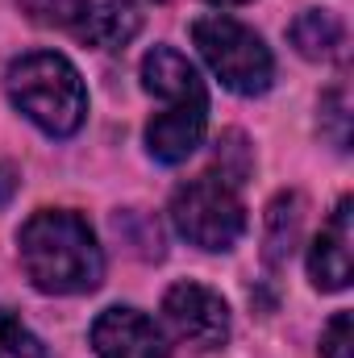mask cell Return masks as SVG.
Instances as JSON below:
<instances>
[{"mask_svg":"<svg viewBox=\"0 0 354 358\" xmlns=\"http://www.w3.org/2000/svg\"><path fill=\"white\" fill-rule=\"evenodd\" d=\"M208 4H250V0H208Z\"/></svg>","mask_w":354,"mask_h":358,"instance_id":"19","label":"cell"},{"mask_svg":"<svg viewBox=\"0 0 354 358\" xmlns=\"http://www.w3.org/2000/svg\"><path fill=\"white\" fill-rule=\"evenodd\" d=\"M17 187H21V176H17V167H13V163H0V204H8Z\"/></svg>","mask_w":354,"mask_h":358,"instance_id":"18","label":"cell"},{"mask_svg":"<svg viewBox=\"0 0 354 358\" xmlns=\"http://www.w3.org/2000/svg\"><path fill=\"white\" fill-rule=\"evenodd\" d=\"M163 317L179 342L196 350H221L229 342V304L204 283H176L163 296Z\"/></svg>","mask_w":354,"mask_h":358,"instance_id":"6","label":"cell"},{"mask_svg":"<svg viewBox=\"0 0 354 358\" xmlns=\"http://www.w3.org/2000/svg\"><path fill=\"white\" fill-rule=\"evenodd\" d=\"M17 255L29 283L46 296H84L104 279V250L71 208H38L17 234Z\"/></svg>","mask_w":354,"mask_h":358,"instance_id":"1","label":"cell"},{"mask_svg":"<svg viewBox=\"0 0 354 358\" xmlns=\"http://www.w3.org/2000/svg\"><path fill=\"white\" fill-rule=\"evenodd\" d=\"M21 8H25V17H29V21H38V25L67 29L76 0H21Z\"/></svg>","mask_w":354,"mask_h":358,"instance_id":"17","label":"cell"},{"mask_svg":"<svg viewBox=\"0 0 354 358\" xmlns=\"http://www.w3.org/2000/svg\"><path fill=\"white\" fill-rule=\"evenodd\" d=\"M321 358H354V317L334 313V321L321 334Z\"/></svg>","mask_w":354,"mask_h":358,"instance_id":"16","label":"cell"},{"mask_svg":"<svg viewBox=\"0 0 354 358\" xmlns=\"http://www.w3.org/2000/svg\"><path fill=\"white\" fill-rule=\"evenodd\" d=\"M321 129L330 134L334 150L351 146V100H346V88H334L321 96Z\"/></svg>","mask_w":354,"mask_h":358,"instance_id":"14","label":"cell"},{"mask_svg":"<svg viewBox=\"0 0 354 358\" xmlns=\"http://www.w3.org/2000/svg\"><path fill=\"white\" fill-rule=\"evenodd\" d=\"M113 229H117V238L129 246V255H138V259H146V263H159V259L167 255L163 225H159L150 213H142V208H117V213H113Z\"/></svg>","mask_w":354,"mask_h":358,"instance_id":"12","label":"cell"},{"mask_svg":"<svg viewBox=\"0 0 354 358\" xmlns=\"http://www.w3.org/2000/svg\"><path fill=\"white\" fill-rule=\"evenodd\" d=\"M288 34H292V46L304 59H313V63H325V59H334L346 46V29H342V21L330 8H304L292 21Z\"/></svg>","mask_w":354,"mask_h":358,"instance_id":"11","label":"cell"},{"mask_svg":"<svg viewBox=\"0 0 354 358\" xmlns=\"http://www.w3.org/2000/svg\"><path fill=\"white\" fill-rule=\"evenodd\" d=\"M192 42L200 50V59L208 63V71L238 96H263L275 80V59L267 50V42L242 25L238 17L213 13V17H196L192 21Z\"/></svg>","mask_w":354,"mask_h":358,"instance_id":"4","label":"cell"},{"mask_svg":"<svg viewBox=\"0 0 354 358\" xmlns=\"http://www.w3.org/2000/svg\"><path fill=\"white\" fill-rule=\"evenodd\" d=\"M250 167H255V155L246 146V134L242 129H225L217 138V171H221L217 179L229 183V187H242L246 176H250Z\"/></svg>","mask_w":354,"mask_h":358,"instance_id":"13","label":"cell"},{"mask_svg":"<svg viewBox=\"0 0 354 358\" xmlns=\"http://www.w3.org/2000/svg\"><path fill=\"white\" fill-rule=\"evenodd\" d=\"M304 234V200L300 192H279L267 208V234H263V259L267 267H283Z\"/></svg>","mask_w":354,"mask_h":358,"instance_id":"10","label":"cell"},{"mask_svg":"<svg viewBox=\"0 0 354 358\" xmlns=\"http://www.w3.org/2000/svg\"><path fill=\"white\" fill-rule=\"evenodd\" d=\"M142 88L163 100V113L146 125V150L155 163L176 167L196 155L208 129V92L200 71L176 46H155L142 59Z\"/></svg>","mask_w":354,"mask_h":358,"instance_id":"2","label":"cell"},{"mask_svg":"<svg viewBox=\"0 0 354 358\" xmlns=\"http://www.w3.org/2000/svg\"><path fill=\"white\" fill-rule=\"evenodd\" d=\"M4 92L17 104V113L50 138H71L88 117V88L80 71L55 50L13 59L4 71Z\"/></svg>","mask_w":354,"mask_h":358,"instance_id":"3","label":"cell"},{"mask_svg":"<svg viewBox=\"0 0 354 358\" xmlns=\"http://www.w3.org/2000/svg\"><path fill=\"white\" fill-rule=\"evenodd\" d=\"M92 350L100 358H167L171 346L163 329L138 308H104L92 321Z\"/></svg>","mask_w":354,"mask_h":358,"instance_id":"7","label":"cell"},{"mask_svg":"<svg viewBox=\"0 0 354 358\" xmlns=\"http://www.w3.org/2000/svg\"><path fill=\"white\" fill-rule=\"evenodd\" d=\"M351 246H354V200L342 196L338 208L330 213V221L321 225L313 250H309V279H313V287H321V292L351 287V279H354Z\"/></svg>","mask_w":354,"mask_h":358,"instance_id":"8","label":"cell"},{"mask_svg":"<svg viewBox=\"0 0 354 358\" xmlns=\"http://www.w3.org/2000/svg\"><path fill=\"white\" fill-rule=\"evenodd\" d=\"M142 13L134 0H76L67 34L92 50H121L138 38Z\"/></svg>","mask_w":354,"mask_h":358,"instance_id":"9","label":"cell"},{"mask_svg":"<svg viewBox=\"0 0 354 358\" xmlns=\"http://www.w3.org/2000/svg\"><path fill=\"white\" fill-rule=\"evenodd\" d=\"M171 225L192 246L221 255V250H234L238 238L246 234V208H242L238 187L221 183L217 176H200V179H187L183 187H176Z\"/></svg>","mask_w":354,"mask_h":358,"instance_id":"5","label":"cell"},{"mask_svg":"<svg viewBox=\"0 0 354 358\" xmlns=\"http://www.w3.org/2000/svg\"><path fill=\"white\" fill-rule=\"evenodd\" d=\"M0 358H46V346L8 308H0Z\"/></svg>","mask_w":354,"mask_h":358,"instance_id":"15","label":"cell"}]
</instances>
